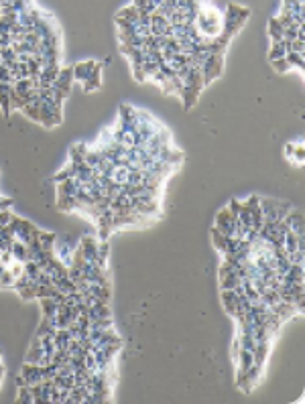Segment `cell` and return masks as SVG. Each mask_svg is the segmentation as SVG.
<instances>
[{
	"label": "cell",
	"instance_id": "obj_1",
	"mask_svg": "<svg viewBox=\"0 0 305 404\" xmlns=\"http://www.w3.org/2000/svg\"><path fill=\"white\" fill-rule=\"evenodd\" d=\"M193 27L195 31L199 33L201 37L206 39H216L222 35V29H224V14L220 12L216 6L208 4V2H201L197 12H195V21H193Z\"/></svg>",
	"mask_w": 305,
	"mask_h": 404
},
{
	"label": "cell",
	"instance_id": "obj_2",
	"mask_svg": "<svg viewBox=\"0 0 305 404\" xmlns=\"http://www.w3.org/2000/svg\"><path fill=\"white\" fill-rule=\"evenodd\" d=\"M248 14H250V10L244 8V6H240V4H228V6H226V12H224V29H222V35L228 37V39H232L234 33H238V31L244 27Z\"/></svg>",
	"mask_w": 305,
	"mask_h": 404
},
{
	"label": "cell",
	"instance_id": "obj_3",
	"mask_svg": "<svg viewBox=\"0 0 305 404\" xmlns=\"http://www.w3.org/2000/svg\"><path fill=\"white\" fill-rule=\"evenodd\" d=\"M259 205L263 209V222L265 224H277V222L285 220L287 211L291 209L289 203H283V201H277V199H259Z\"/></svg>",
	"mask_w": 305,
	"mask_h": 404
},
{
	"label": "cell",
	"instance_id": "obj_4",
	"mask_svg": "<svg viewBox=\"0 0 305 404\" xmlns=\"http://www.w3.org/2000/svg\"><path fill=\"white\" fill-rule=\"evenodd\" d=\"M8 226H10L12 234H14V240H19L23 244H29L33 240V236L39 234V228L35 224L23 220V217H19V215H12V220H10Z\"/></svg>",
	"mask_w": 305,
	"mask_h": 404
},
{
	"label": "cell",
	"instance_id": "obj_5",
	"mask_svg": "<svg viewBox=\"0 0 305 404\" xmlns=\"http://www.w3.org/2000/svg\"><path fill=\"white\" fill-rule=\"evenodd\" d=\"M201 77H203V83H208L216 77L222 75V69H224V55H220V53H210L206 57V61L201 63Z\"/></svg>",
	"mask_w": 305,
	"mask_h": 404
},
{
	"label": "cell",
	"instance_id": "obj_6",
	"mask_svg": "<svg viewBox=\"0 0 305 404\" xmlns=\"http://www.w3.org/2000/svg\"><path fill=\"white\" fill-rule=\"evenodd\" d=\"M216 230L222 232L224 236H228V238H234L236 236V217L228 207H224L216 215Z\"/></svg>",
	"mask_w": 305,
	"mask_h": 404
},
{
	"label": "cell",
	"instance_id": "obj_7",
	"mask_svg": "<svg viewBox=\"0 0 305 404\" xmlns=\"http://www.w3.org/2000/svg\"><path fill=\"white\" fill-rule=\"evenodd\" d=\"M96 65H98V61H94V59L79 61V63L72 65V69H74V81L83 83V81H86V79L92 75V71L96 69Z\"/></svg>",
	"mask_w": 305,
	"mask_h": 404
},
{
	"label": "cell",
	"instance_id": "obj_8",
	"mask_svg": "<svg viewBox=\"0 0 305 404\" xmlns=\"http://www.w3.org/2000/svg\"><path fill=\"white\" fill-rule=\"evenodd\" d=\"M53 86L59 88L63 94L70 96V92H72V88H74V69H72V67H61Z\"/></svg>",
	"mask_w": 305,
	"mask_h": 404
},
{
	"label": "cell",
	"instance_id": "obj_9",
	"mask_svg": "<svg viewBox=\"0 0 305 404\" xmlns=\"http://www.w3.org/2000/svg\"><path fill=\"white\" fill-rule=\"evenodd\" d=\"M21 376H23V380H25L27 386H33V384L43 382L41 366H37V364H27V362H25V366H23V370H21Z\"/></svg>",
	"mask_w": 305,
	"mask_h": 404
},
{
	"label": "cell",
	"instance_id": "obj_10",
	"mask_svg": "<svg viewBox=\"0 0 305 404\" xmlns=\"http://www.w3.org/2000/svg\"><path fill=\"white\" fill-rule=\"evenodd\" d=\"M199 94H201V88L190 86V83H183V88H181V92H179V96H181V100H183V108H185V110L193 108L195 102H197V98H199Z\"/></svg>",
	"mask_w": 305,
	"mask_h": 404
},
{
	"label": "cell",
	"instance_id": "obj_11",
	"mask_svg": "<svg viewBox=\"0 0 305 404\" xmlns=\"http://www.w3.org/2000/svg\"><path fill=\"white\" fill-rule=\"evenodd\" d=\"M98 238H94V236H83V238L79 240V248L83 252V258L86 260H96V254H98Z\"/></svg>",
	"mask_w": 305,
	"mask_h": 404
},
{
	"label": "cell",
	"instance_id": "obj_12",
	"mask_svg": "<svg viewBox=\"0 0 305 404\" xmlns=\"http://www.w3.org/2000/svg\"><path fill=\"white\" fill-rule=\"evenodd\" d=\"M102 65H104V63H98L96 69L92 71V75L81 83L83 92H86V94H92V92H98V90H100V86H102Z\"/></svg>",
	"mask_w": 305,
	"mask_h": 404
},
{
	"label": "cell",
	"instance_id": "obj_13",
	"mask_svg": "<svg viewBox=\"0 0 305 404\" xmlns=\"http://www.w3.org/2000/svg\"><path fill=\"white\" fill-rule=\"evenodd\" d=\"M128 173H130V169L126 165H114L112 169L108 171V179H110V183H114V185H126V181H128Z\"/></svg>",
	"mask_w": 305,
	"mask_h": 404
},
{
	"label": "cell",
	"instance_id": "obj_14",
	"mask_svg": "<svg viewBox=\"0 0 305 404\" xmlns=\"http://www.w3.org/2000/svg\"><path fill=\"white\" fill-rule=\"evenodd\" d=\"M289 51H291V41H287V39L273 41V45H270V51H268V61L281 59V57H285Z\"/></svg>",
	"mask_w": 305,
	"mask_h": 404
},
{
	"label": "cell",
	"instance_id": "obj_15",
	"mask_svg": "<svg viewBox=\"0 0 305 404\" xmlns=\"http://www.w3.org/2000/svg\"><path fill=\"white\" fill-rule=\"evenodd\" d=\"M270 311H273L281 321H287V319H291L297 311H295V307L291 305V303H285V301H279V303H275L273 307H268Z\"/></svg>",
	"mask_w": 305,
	"mask_h": 404
},
{
	"label": "cell",
	"instance_id": "obj_16",
	"mask_svg": "<svg viewBox=\"0 0 305 404\" xmlns=\"http://www.w3.org/2000/svg\"><path fill=\"white\" fill-rule=\"evenodd\" d=\"M41 303V311H43V317L45 319H51L57 315V307H59V301H55L53 297H43V299H37Z\"/></svg>",
	"mask_w": 305,
	"mask_h": 404
},
{
	"label": "cell",
	"instance_id": "obj_17",
	"mask_svg": "<svg viewBox=\"0 0 305 404\" xmlns=\"http://www.w3.org/2000/svg\"><path fill=\"white\" fill-rule=\"evenodd\" d=\"M21 112L29 118V120H33V122L41 124V100H35V102H31V104L23 106V108H21Z\"/></svg>",
	"mask_w": 305,
	"mask_h": 404
},
{
	"label": "cell",
	"instance_id": "obj_18",
	"mask_svg": "<svg viewBox=\"0 0 305 404\" xmlns=\"http://www.w3.org/2000/svg\"><path fill=\"white\" fill-rule=\"evenodd\" d=\"M212 242H214V246H216L218 252H222V254H226V252H228L230 238H228V236H224L222 232H218L216 228L212 230Z\"/></svg>",
	"mask_w": 305,
	"mask_h": 404
},
{
	"label": "cell",
	"instance_id": "obj_19",
	"mask_svg": "<svg viewBox=\"0 0 305 404\" xmlns=\"http://www.w3.org/2000/svg\"><path fill=\"white\" fill-rule=\"evenodd\" d=\"M283 25L279 23V19L277 16H270L268 19V37H270V41H281L283 39Z\"/></svg>",
	"mask_w": 305,
	"mask_h": 404
},
{
	"label": "cell",
	"instance_id": "obj_20",
	"mask_svg": "<svg viewBox=\"0 0 305 404\" xmlns=\"http://www.w3.org/2000/svg\"><path fill=\"white\" fill-rule=\"evenodd\" d=\"M139 16H141V10L137 6H132V4L116 12V19H122V21H128V23H137Z\"/></svg>",
	"mask_w": 305,
	"mask_h": 404
},
{
	"label": "cell",
	"instance_id": "obj_21",
	"mask_svg": "<svg viewBox=\"0 0 305 404\" xmlns=\"http://www.w3.org/2000/svg\"><path fill=\"white\" fill-rule=\"evenodd\" d=\"M285 153H287V157H289V159H293L295 165H301V163H303V155H305L303 144H287Z\"/></svg>",
	"mask_w": 305,
	"mask_h": 404
},
{
	"label": "cell",
	"instance_id": "obj_22",
	"mask_svg": "<svg viewBox=\"0 0 305 404\" xmlns=\"http://www.w3.org/2000/svg\"><path fill=\"white\" fill-rule=\"evenodd\" d=\"M222 303H224V309L228 315H236V293L234 291H222Z\"/></svg>",
	"mask_w": 305,
	"mask_h": 404
},
{
	"label": "cell",
	"instance_id": "obj_23",
	"mask_svg": "<svg viewBox=\"0 0 305 404\" xmlns=\"http://www.w3.org/2000/svg\"><path fill=\"white\" fill-rule=\"evenodd\" d=\"M53 341H55V345L59 349H67V347H70V343H72V335H70V331H67V329H57L55 335H53Z\"/></svg>",
	"mask_w": 305,
	"mask_h": 404
},
{
	"label": "cell",
	"instance_id": "obj_24",
	"mask_svg": "<svg viewBox=\"0 0 305 404\" xmlns=\"http://www.w3.org/2000/svg\"><path fill=\"white\" fill-rule=\"evenodd\" d=\"M55 327L53 325H51V321H49V319H45L43 317V321H41V325H39V329H37V337H53V335H55Z\"/></svg>",
	"mask_w": 305,
	"mask_h": 404
},
{
	"label": "cell",
	"instance_id": "obj_25",
	"mask_svg": "<svg viewBox=\"0 0 305 404\" xmlns=\"http://www.w3.org/2000/svg\"><path fill=\"white\" fill-rule=\"evenodd\" d=\"M12 258L19 260V262H25L27 260V244L14 240L12 242Z\"/></svg>",
	"mask_w": 305,
	"mask_h": 404
},
{
	"label": "cell",
	"instance_id": "obj_26",
	"mask_svg": "<svg viewBox=\"0 0 305 404\" xmlns=\"http://www.w3.org/2000/svg\"><path fill=\"white\" fill-rule=\"evenodd\" d=\"M285 59L289 61V65L291 67H297V69H305V57H303V53H295V51H289L285 55Z\"/></svg>",
	"mask_w": 305,
	"mask_h": 404
},
{
	"label": "cell",
	"instance_id": "obj_27",
	"mask_svg": "<svg viewBox=\"0 0 305 404\" xmlns=\"http://www.w3.org/2000/svg\"><path fill=\"white\" fill-rule=\"evenodd\" d=\"M14 280H16V276L8 270V268H4L2 274H0V289H12V287H14Z\"/></svg>",
	"mask_w": 305,
	"mask_h": 404
},
{
	"label": "cell",
	"instance_id": "obj_28",
	"mask_svg": "<svg viewBox=\"0 0 305 404\" xmlns=\"http://www.w3.org/2000/svg\"><path fill=\"white\" fill-rule=\"evenodd\" d=\"M270 65H273V69L277 71V73H287L291 69V65H289V61H287L285 57H281V59H275V61H270Z\"/></svg>",
	"mask_w": 305,
	"mask_h": 404
},
{
	"label": "cell",
	"instance_id": "obj_29",
	"mask_svg": "<svg viewBox=\"0 0 305 404\" xmlns=\"http://www.w3.org/2000/svg\"><path fill=\"white\" fill-rule=\"evenodd\" d=\"M16 402H21V404L33 402V394H31L29 386H21V388H19V396H16Z\"/></svg>",
	"mask_w": 305,
	"mask_h": 404
},
{
	"label": "cell",
	"instance_id": "obj_30",
	"mask_svg": "<svg viewBox=\"0 0 305 404\" xmlns=\"http://www.w3.org/2000/svg\"><path fill=\"white\" fill-rule=\"evenodd\" d=\"M70 177H74V173H72V169H70V167H65V169L63 171H59L55 177H53V181L59 185V183H63V181H67V179H70Z\"/></svg>",
	"mask_w": 305,
	"mask_h": 404
},
{
	"label": "cell",
	"instance_id": "obj_31",
	"mask_svg": "<svg viewBox=\"0 0 305 404\" xmlns=\"http://www.w3.org/2000/svg\"><path fill=\"white\" fill-rule=\"evenodd\" d=\"M12 215H14V213H10V209H2V211H0V228H4V226L10 224Z\"/></svg>",
	"mask_w": 305,
	"mask_h": 404
},
{
	"label": "cell",
	"instance_id": "obj_32",
	"mask_svg": "<svg viewBox=\"0 0 305 404\" xmlns=\"http://www.w3.org/2000/svg\"><path fill=\"white\" fill-rule=\"evenodd\" d=\"M0 81H8L12 83V77H10V69L4 65V63H0Z\"/></svg>",
	"mask_w": 305,
	"mask_h": 404
},
{
	"label": "cell",
	"instance_id": "obj_33",
	"mask_svg": "<svg viewBox=\"0 0 305 404\" xmlns=\"http://www.w3.org/2000/svg\"><path fill=\"white\" fill-rule=\"evenodd\" d=\"M291 51H295V53H305V41H301V39L291 41Z\"/></svg>",
	"mask_w": 305,
	"mask_h": 404
},
{
	"label": "cell",
	"instance_id": "obj_34",
	"mask_svg": "<svg viewBox=\"0 0 305 404\" xmlns=\"http://www.w3.org/2000/svg\"><path fill=\"white\" fill-rule=\"evenodd\" d=\"M12 260H14V258H12V252H10V250H2V254H0V264L8 266Z\"/></svg>",
	"mask_w": 305,
	"mask_h": 404
},
{
	"label": "cell",
	"instance_id": "obj_35",
	"mask_svg": "<svg viewBox=\"0 0 305 404\" xmlns=\"http://www.w3.org/2000/svg\"><path fill=\"white\" fill-rule=\"evenodd\" d=\"M130 67H132V75H134V79H137V81H145L147 79V75L141 69V65H130Z\"/></svg>",
	"mask_w": 305,
	"mask_h": 404
},
{
	"label": "cell",
	"instance_id": "obj_36",
	"mask_svg": "<svg viewBox=\"0 0 305 404\" xmlns=\"http://www.w3.org/2000/svg\"><path fill=\"white\" fill-rule=\"evenodd\" d=\"M10 205H12V199L0 195V211H2V209H10Z\"/></svg>",
	"mask_w": 305,
	"mask_h": 404
},
{
	"label": "cell",
	"instance_id": "obj_37",
	"mask_svg": "<svg viewBox=\"0 0 305 404\" xmlns=\"http://www.w3.org/2000/svg\"><path fill=\"white\" fill-rule=\"evenodd\" d=\"M149 2H151V0H132V6H137L139 10H143V8H145V6L149 4Z\"/></svg>",
	"mask_w": 305,
	"mask_h": 404
},
{
	"label": "cell",
	"instance_id": "obj_38",
	"mask_svg": "<svg viewBox=\"0 0 305 404\" xmlns=\"http://www.w3.org/2000/svg\"><path fill=\"white\" fill-rule=\"evenodd\" d=\"M163 4H167V6L175 8V6H177V0H163Z\"/></svg>",
	"mask_w": 305,
	"mask_h": 404
},
{
	"label": "cell",
	"instance_id": "obj_39",
	"mask_svg": "<svg viewBox=\"0 0 305 404\" xmlns=\"http://www.w3.org/2000/svg\"><path fill=\"white\" fill-rule=\"evenodd\" d=\"M16 386H19V388H21V386H27V384H25V380H23V376H21V374H19V378H16Z\"/></svg>",
	"mask_w": 305,
	"mask_h": 404
},
{
	"label": "cell",
	"instance_id": "obj_40",
	"mask_svg": "<svg viewBox=\"0 0 305 404\" xmlns=\"http://www.w3.org/2000/svg\"><path fill=\"white\" fill-rule=\"evenodd\" d=\"M2 378H4V366L0 362V384H2Z\"/></svg>",
	"mask_w": 305,
	"mask_h": 404
},
{
	"label": "cell",
	"instance_id": "obj_41",
	"mask_svg": "<svg viewBox=\"0 0 305 404\" xmlns=\"http://www.w3.org/2000/svg\"><path fill=\"white\" fill-rule=\"evenodd\" d=\"M151 2L155 4V6H159V4H163V0H151Z\"/></svg>",
	"mask_w": 305,
	"mask_h": 404
},
{
	"label": "cell",
	"instance_id": "obj_42",
	"mask_svg": "<svg viewBox=\"0 0 305 404\" xmlns=\"http://www.w3.org/2000/svg\"><path fill=\"white\" fill-rule=\"evenodd\" d=\"M4 268H6V266H2V264H0V274H2V270H4Z\"/></svg>",
	"mask_w": 305,
	"mask_h": 404
},
{
	"label": "cell",
	"instance_id": "obj_43",
	"mask_svg": "<svg viewBox=\"0 0 305 404\" xmlns=\"http://www.w3.org/2000/svg\"><path fill=\"white\" fill-rule=\"evenodd\" d=\"M0 362H2V353H0Z\"/></svg>",
	"mask_w": 305,
	"mask_h": 404
},
{
	"label": "cell",
	"instance_id": "obj_44",
	"mask_svg": "<svg viewBox=\"0 0 305 404\" xmlns=\"http://www.w3.org/2000/svg\"><path fill=\"white\" fill-rule=\"evenodd\" d=\"M0 254H2V250H0Z\"/></svg>",
	"mask_w": 305,
	"mask_h": 404
}]
</instances>
